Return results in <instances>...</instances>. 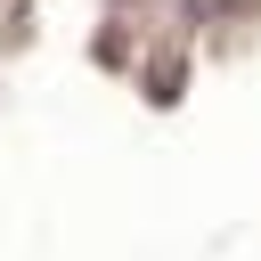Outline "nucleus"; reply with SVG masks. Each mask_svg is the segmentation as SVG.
I'll list each match as a JSON object with an SVG mask.
<instances>
[]
</instances>
